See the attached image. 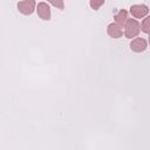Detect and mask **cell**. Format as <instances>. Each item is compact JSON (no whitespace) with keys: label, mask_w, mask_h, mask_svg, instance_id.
<instances>
[{"label":"cell","mask_w":150,"mask_h":150,"mask_svg":"<svg viewBox=\"0 0 150 150\" xmlns=\"http://www.w3.org/2000/svg\"><path fill=\"white\" fill-rule=\"evenodd\" d=\"M123 27H124L123 34L125 35L127 39L136 38L141 32V23L136 19H127Z\"/></svg>","instance_id":"6da1fadb"},{"label":"cell","mask_w":150,"mask_h":150,"mask_svg":"<svg viewBox=\"0 0 150 150\" xmlns=\"http://www.w3.org/2000/svg\"><path fill=\"white\" fill-rule=\"evenodd\" d=\"M36 8V2L35 0H22L18 2V9L21 14L23 15H30Z\"/></svg>","instance_id":"7a4b0ae2"},{"label":"cell","mask_w":150,"mask_h":150,"mask_svg":"<svg viewBox=\"0 0 150 150\" xmlns=\"http://www.w3.org/2000/svg\"><path fill=\"white\" fill-rule=\"evenodd\" d=\"M149 13V7L146 5H132L130 7V14L135 19H143Z\"/></svg>","instance_id":"3957f363"},{"label":"cell","mask_w":150,"mask_h":150,"mask_svg":"<svg viewBox=\"0 0 150 150\" xmlns=\"http://www.w3.org/2000/svg\"><path fill=\"white\" fill-rule=\"evenodd\" d=\"M146 47H148V42L143 38H135L130 42V49L135 53H142L146 49Z\"/></svg>","instance_id":"277c9868"},{"label":"cell","mask_w":150,"mask_h":150,"mask_svg":"<svg viewBox=\"0 0 150 150\" xmlns=\"http://www.w3.org/2000/svg\"><path fill=\"white\" fill-rule=\"evenodd\" d=\"M36 12L40 19L42 20H50V7L47 2H39L36 6Z\"/></svg>","instance_id":"5b68a950"},{"label":"cell","mask_w":150,"mask_h":150,"mask_svg":"<svg viewBox=\"0 0 150 150\" xmlns=\"http://www.w3.org/2000/svg\"><path fill=\"white\" fill-rule=\"evenodd\" d=\"M107 33L110 38L112 39H120L122 38L123 35V30H122V27L118 26L117 23L112 22V23H109L108 27H107Z\"/></svg>","instance_id":"8992f818"},{"label":"cell","mask_w":150,"mask_h":150,"mask_svg":"<svg viewBox=\"0 0 150 150\" xmlns=\"http://www.w3.org/2000/svg\"><path fill=\"white\" fill-rule=\"evenodd\" d=\"M114 19H115V23H117L118 26L123 27L127 19H128V12L125 9H120L115 15H114Z\"/></svg>","instance_id":"52a82bcc"},{"label":"cell","mask_w":150,"mask_h":150,"mask_svg":"<svg viewBox=\"0 0 150 150\" xmlns=\"http://www.w3.org/2000/svg\"><path fill=\"white\" fill-rule=\"evenodd\" d=\"M149 22H150V18H149V16H144V18H143V21H142V23H141V29H142L145 34L149 33V28H150Z\"/></svg>","instance_id":"ba28073f"},{"label":"cell","mask_w":150,"mask_h":150,"mask_svg":"<svg viewBox=\"0 0 150 150\" xmlns=\"http://www.w3.org/2000/svg\"><path fill=\"white\" fill-rule=\"evenodd\" d=\"M104 4V0H90L89 5L94 11H97L102 5Z\"/></svg>","instance_id":"9c48e42d"},{"label":"cell","mask_w":150,"mask_h":150,"mask_svg":"<svg viewBox=\"0 0 150 150\" xmlns=\"http://www.w3.org/2000/svg\"><path fill=\"white\" fill-rule=\"evenodd\" d=\"M49 4H52L54 7L59 8V9H63L64 8V2L63 0H47Z\"/></svg>","instance_id":"30bf717a"}]
</instances>
